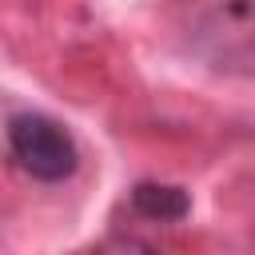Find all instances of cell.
<instances>
[{
	"label": "cell",
	"mask_w": 255,
	"mask_h": 255,
	"mask_svg": "<svg viewBox=\"0 0 255 255\" xmlns=\"http://www.w3.org/2000/svg\"><path fill=\"white\" fill-rule=\"evenodd\" d=\"M8 155L36 183H64L80 167V143L48 112H12L8 116Z\"/></svg>",
	"instance_id": "6da1fadb"
},
{
	"label": "cell",
	"mask_w": 255,
	"mask_h": 255,
	"mask_svg": "<svg viewBox=\"0 0 255 255\" xmlns=\"http://www.w3.org/2000/svg\"><path fill=\"white\" fill-rule=\"evenodd\" d=\"M131 211L151 219V223H179L191 215V195L179 183H155L143 179L131 187Z\"/></svg>",
	"instance_id": "7a4b0ae2"
}]
</instances>
